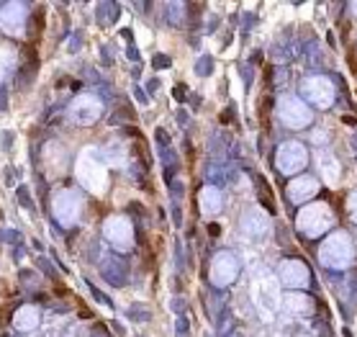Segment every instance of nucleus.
Returning a JSON list of instances; mask_svg holds the SVG:
<instances>
[{
  "instance_id": "nucleus-2",
  "label": "nucleus",
  "mask_w": 357,
  "mask_h": 337,
  "mask_svg": "<svg viewBox=\"0 0 357 337\" xmlns=\"http://www.w3.org/2000/svg\"><path fill=\"white\" fill-rule=\"evenodd\" d=\"M316 190V183L311 181V178H298L296 183L288 185V196H291L293 201H303L306 196H311Z\"/></svg>"
},
{
  "instance_id": "nucleus-3",
  "label": "nucleus",
  "mask_w": 357,
  "mask_h": 337,
  "mask_svg": "<svg viewBox=\"0 0 357 337\" xmlns=\"http://www.w3.org/2000/svg\"><path fill=\"white\" fill-rule=\"evenodd\" d=\"M257 185L262 190V204L270 209V211H275V201H273V193H270V188H267V183L262 181V178H257Z\"/></svg>"
},
{
  "instance_id": "nucleus-6",
  "label": "nucleus",
  "mask_w": 357,
  "mask_h": 337,
  "mask_svg": "<svg viewBox=\"0 0 357 337\" xmlns=\"http://www.w3.org/2000/svg\"><path fill=\"white\" fill-rule=\"evenodd\" d=\"M5 317L10 319V306H8V304L0 306V324H5Z\"/></svg>"
},
{
  "instance_id": "nucleus-5",
  "label": "nucleus",
  "mask_w": 357,
  "mask_h": 337,
  "mask_svg": "<svg viewBox=\"0 0 357 337\" xmlns=\"http://www.w3.org/2000/svg\"><path fill=\"white\" fill-rule=\"evenodd\" d=\"M33 29H36V31L44 29V10H41V8L33 10Z\"/></svg>"
},
{
  "instance_id": "nucleus-1",
  "label": "nucleus",
  "mask_w": 357,
  "mask_h": 337,
  "mask_svg": "<svg viewBox=\"0 0 357 337\" xmlns=\"http://www.w3.org/2000/svg\"><path fill=\"white\" fill-rule=\"evenodd\" d=\"M280 116H283V121L288 123V126H296V129L308 123V111H306L303 103H298V100H283Z\"/></svg>"
},
{
  "instance_id": "nucleus-4",
  "label": "nucleus",
  "mask_w": 357,
  "mask_h": 337,
  "mask_svg": "<svg viewBox=\"0 0 357 337\" xmlns=\"http://www.w3.org/2000/svg\"><path fill=\"white\" fill-rule=\"evenodd\" d=\"M33 319H36V314H33V311H24V314H21V327H24V330H28V327H33V324H36V322H33Z\"/></svg>"
}]
</instances>
